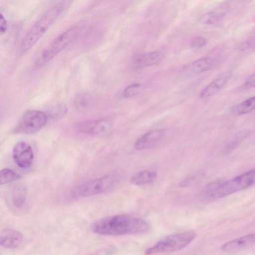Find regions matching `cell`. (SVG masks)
<instances>
[{
    "label": "cell",
    "mask_w": 255,
    "mask_h": 255,
    "mask_svg": "<svg viewBox=\"0 0 255 255\" xmlns=\"http://www.w3.org/2000/svg\"><path fill=\"white\" fill-rule=\"evenodd\" d=\"M156 173L151 170H143L135 173L131 178V182L136 186H141L152 182L156 178Z\"/></svg>",
    "instance_id": "cell-16"
},
{
    "label": "cell",
    "mask_w": 255,
    "mask_h": 255,
    "mask_svg": "<svg viewBox=\"0 0 255 255\" xmlns=\"http://www.w3.org/2000/svg\"><path fill=\"white\" fill-rule=\"evenodd\" d=\"M7 27V21L3 15L0 13V35L5 32Z\"/></svg>",
    "instance_id": "cell-26"
},
{
    "label": "cell",
    "mask_w": 255,
    "mask_h": 255,
    "mask_svg": "<svg viewBox=\"0 0 255 255\" xmlns=\"http://www.w3.org/2000/svg\"><path fill=\"white\" fill-rule=\"evenodd\" d=\"M214 63L213 58L204 57L192 61L186 66L184 70L190 74H199L210 69Z\"/></svg>",
    "instance_id": "cell-15"
},
{
    "label": "cell",
    "mask_w": 255,
    "mask_h": 255,
    "mask_svg": "<svg viewBox=\"0 0 255 255\" xmlns=\"http://www.w3.org/2000/svg\"><path fill=\"white\" fill-rule=\"evenodd\" d=\"M20 178V175L12 169L3 168L0 170V185L13 182Z\"/></svg>",
    "instance_id": "cell-19"
},
{
    "label": "cell",
    "mask_w": 255,
    "mask_h": 255,
    "mask_svg": "<svg viewBox=\"0 0 255 255\" xmlns=\"http://www.w3.org/2000/svg\"><path fill=\"white\" fill-rule=\"evenodd\" d=\"M12 155L14 162L22 168L29 167L34 158L32 147L24 141H19L15 144L12 149Z\"/></svg>",
    "instance_id": "cell-9"
},
{
    "label": "cell",
    "mask_w": 255,
    "mask_h": 255,
    "mask_svg": "<svg viewBox=\"0 0 255 255\" xmlns=\"http://www.w3.org/2000/svg\"><path fill=\"white\" fill-rule=\"evenodd\" d=\"M141 85L139 83H135L127 87L123 92V96L129 98L137 95L141 89Z\"/></svg>",
    "instance_id": "cell-22"
},
{
    "label": "cell",
    "mask_w": 255,
    "mask_h": 255,
    "mask_svg": "<svg viewBox=\"0 0 255 255\" xmlns=\"http://www.w3.org/2000/svg\"><path fill=\"white\" fill-rule=\"evenodd\" d=\"M255 45V37L253 36L246 39L239 46L241 51H246L252 49Z\"/></svg>",
    "instance_id": "cell-24"
},
{
    "label": "cell",
    "mask_w": 255,
    "mask_h": 255,
    "mask_svg": "<svg viewBox=\"0 0 255 255\" xmlns=\"http://www.w3.org/2000/svg\"><path fill=\"white\" fill-rule=\"evenodd\" d=\"M23 241L22 235L18 231L10 228L0 232V246L7 249L18 247Z\"/></svg>",
    "instance_id": "cell-11"
},
{
    "label": "cell",
    "mask_w": 255,
    "mask_h": 255,
    "mask_svg": "<svg viewBox=\"0 0 255 255\" xmlns=\"http://www.w3.org/2000/svg\"><path fill=\"white\" fill-rule=\"evenodd\" d=\"M207 39L203 36H197L193 37L190 41L191 47L194 49H200L207 44Z\"/></svg>",
    "instance_id": "cell-23"
},
{
    "label": "cell",
    "mask_w": 255,
    "mask_h": 255,
    "mask_svg": "<svg viewBox=\"0 0 255 255\" xmlns=\"http://www.w3.org/2000/svg\"><path fill=\"white\" fill-rule=\"evenodd\" d=\"M83 31L82 27L74 26L59 34L43 50L36 64L41 65L51 60L75 41Z\"/></svg>",
    "instance_id": "cell-4"
},
{
    "label": "cell",
    "mask_w": 255,
    "mask_h": 255,
    "mask_svg": "<svg viewBox=\"0 0 255 255\" xmlns=\"http://www.w3.org/2000/svg\"><path fill=\"white\" fill-rule=\"evenodd\" d=\"M225 13L223 11H210L202 15L199 19V22L203 24H213L219 21Z\"/></svg>",
    "instance_id": "cell-20"
},
{
    "label": "cell",
    "mask_w": 255,
    "mask_h": 255,
    "mask_svg": "<svg viewBox=\"0 0 255 255\" xmlns=\"http://www.w3.org/2000/svg\"><path fill=\"white\" fill-rule=\"evenodd\" d=\"M92 99L88 94L81 93L77 95L74 100L76 109L79 111H84L92 105Z\"/></svg>",
    "instance_id": "cell-18"
},
{
    "label": "cell",
    "mask_w": 255,
    "mask_h": 255,
    "mask_svg": "<svg viewBox=\"0 0 255 255\" xmlns=\"http://www.w3.org/2000/svg\"><path fill=\"white\" fill-rule=\"evenodd\" d=\"M47 117L43 111L30 110L20 117L13 131L17 134H29L36 132L46 123Z\"/></svg>",
    "instance_id": "cell-7"
},
{
    "label": "cell",
    "mask_w": 255,
    "mask_h": 255,
    "mask_svg": "<svg viewBox=\"0 0 255 255\" xmlns=\"http://www.w3.org/2000/svg\"><path fill=\"white\" fill-rule=\"evenodd\" d=\"M231 76V73L227 72L217 78L202 90L200 97L201 98H207L216 94L226 85Z\"/></svg>",
    "instance_id": "cell-14"
},
{
    "label": "cell",
    "mask_w": 255,
    "mask_h": 255,
    "mask_svg": "<svg viewBox=\"0 0 255 255\" xmlns=\"http://www.w3.org/2000/svg\"><path fill=\"white\" fill-rule=\"evenodd\" d=\"M254 182L253 169L229 180L209 184L204 191L203 198L207 201L221 198L251 187Z\"/></svg>",
    "instance_id": "cell-2"
},
{
    "label": "cell",
    "mask_w": 255,
    "mask_h": 255,
    "mask_svg": "<svg viewBox=\"0 0 255 255\" xmlns=\"http://www.w3.org/2000/svg\"><path fill=\"white\" fill-rule=\"evenodd\" d=\"M63 8V4H56L37 20L22 40L18 50L19 56L25 54L41 38L59 16Z\"/></svg>",
    "instance_id": "cell-3"
},
{
    "label": "cell",
    "mask_w": 255,
    "mask_h": 255,
    "mask_svg": "<svg viewBox=\"0 0 255 255\" xmlns=\"http://www.w3.org/2000/svg\"><path fill=\"white\" fill-rule=\"evenodd\" d=\"M255 235H246L230 241L221 247L222 251L235 252L244 251L253 247L255 245Z\"/></svg>",
    "instance_id": "cell-12"
},
{
    "label": "cell",
    "mask_w": 255,
    "mask_h": 255,
    "mask_svg": "<svg viewBox=\"0 0 255 255\" xmlns=\"http://www.w3.org/2000/svg\"><path fill=\"white\" fill-rule=\"evenodd\" d=\"M112 121L107 118L88 120L80 123L78 130L84 133L95 135H105L111 132L113 128Z\"/></svg>",
    "instance_id": "cell-8"
},
{
    "label": "cell",
    "mask_w": 255,
    "mask_h": 255,
    "mask_svg": "<svg viewBox=\"0 0 255 255\" xmlns=\"http://www.w3.org/2000/svg\"><path fill=\"white\" fill-rule=\"evenodd\" d=\"M26 192L23 187L17 188L13 192L12 201L13 204L17 208L22 207L24 204Z\"/></svg>",
    "instance_id": "cell-21"
},
{
    "label": "cell",
    "mask_w": 255,
    "mask_h": 255,
    "mask_svg": "<svg viewBox=\"0 0 255 255\" xmlns=\"http://www.w3.org/2000/svg\"><path fill=\"white\" fill-rule=\"evenodd\" d=\"M120 178L115 174H110L88 181L75 188L71 192L73 198L89 197L115 188L119 184Z\"/></svg>",
    "instance_id": "cell-5"
},
{
    "label": "cell",
    "mask_w": 255,
    "mask_h": 255,
    "mask_svg": "<svg viewBox=\"0 0 255 255\" xmlns=\"http://www.w3.org/2000/svg\"><path fill=\"white\" fill-rule=\"evenodd\" d=\"M255 108V97L253 96L234 106L231 111L233 114L240 116L252 112Z\"/></svg>",
    "instance_id": "cell-17"
},
{
    "label": "cell",
    "mask_w": 255,
    "mask_h": 255,
    "mask_svg": "<svg viewBox=\"0 0 255 255\" xmlns=\"http://www.w3.org/2000/svg\"><path fill=\"white\" fill-rule=\"evenodd\" d=\"M163 58V54L158 51L138 54L132 58V66L135 69L143 68L159 63Z\"/></svg>",
    "instance_id": "cell-10"
},
{
    "label": "cell",
    "mask_w": 255,
    "mask_h": 255,
    "mask_svg": "<svg viewBox=\"0 0 255 255\" xmlns=\"http://www.w3.org/2000/svg\"><path fill=\"white\" fill-rule=\"evenodd\" d=\"M92 231L103 236L142 234L150 229L149 224L140 218L118 215L100 219L91 226Z\"/></svg>",
    "instance_id": "cell-1"
},
{
    "label": "cell",
    "mask_w": 255,
    "mask_h": 255,
    "mask_svg": "<svg viewBox=\"0 0 255 255\" xmlns=\"http://www.w3.org/2000/svg\"><path fill=\"white\" fill-rule=\"evenodd\" d=\"M255 87V74L249 77L242 86V89H248Z\"/></svg>",
    "instance_id": "cell-25"
},
{
    "label": "cell",
    "mask_w": 255,
    "mask_h": 255,
    "mask_svg": "<svg viewBox=\"0 0 255 255\" xmlns=\"http://www.w3.org/2000/svg\"><path fill=\"white\" fill-rule=\"evenodd\" d=\"M164 134V129H156L148 132L136 141L134 147L138 150L151 148L162 139Z\"/></svg>",
    "instance_id": "cell-13"
},
{
    "label": "cell",
    "mask_w": 255,
    "mask_h": 255,
    "mask_svg": "<svg viewBox=\"0 0 255 255\" xmlns=\"http://www.w3.org/2000/svg\"><path fill=\"white\" fill-rule=\"evenodd\" d=\"M196 234L193 231H186L167 236L145 251V254L173 252L180 250L192 242Z\"/></svg>",
    "instance_id": "cell-6"
}]
</instances>
